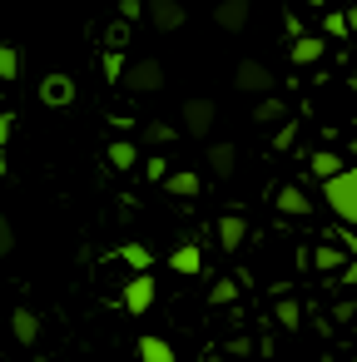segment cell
<instances>
[{
	"label": "cell",
	"mask_w": 357,
	"mask_h": 362,
	"mask_svg": "<svg viewBox=\"0 0 357 362\" xmlns=\"http://www.w3.org/2000/svg\"><path fill=\"white\" fill-rule=\"evenodd\" d=\"M322 199H327V209L342 223H357V164H347L337 179H327L322 184Z\"/></svg>",
	"instance_id": "6da1fadb"
},
{
	"label": "cell",
	"mask_w": 357,
	"mask_h": 362,
	"mask_svg": "<svg viewBox=\"0 0 357 362\" xmlns=\"http://www.w3.org/2000/svg\"><path fill=\"white\" fill-rule=\"evenodd\" d=\"M233 90H238V95H253V100H268V95H273V70L248 55V60L233 65Z\"/></svg>",
	"instance_id": "7a4b0ae2"
},
{
	"label": "cell",
	"mask_w": 357,
	"mask_h": 362,
	"mask_svg": "<svg viewBox=\"0 0 357 362\" xmlns=\"http://www.w3.org/2000/svg\"><path fill=\"white\" fill-rule=\"evenodd\" d=\"M179 115H184L179 129H184L189 139H209V134H213V119H218V105H213L209 95H199V100H184Z\"/></svg>",
	"instance_id": "3957f363"
},
{
	"label": "cell",
	"mask_w": 357,
	"mask_h": 362,
	"mask_svg": "<svg viewBox=\"0 0 357 362\" xmlns=\"http://www.w3.org/2000/svg\"><path fill=\"white\" fill-rule=\"evenodd\" d=\"M124 90H134V95H159V90H164V65H159V60H129Z\"/></svg>",
	"instance_id": "277c9868"
},
{
	"label": "cell",
	"mask_w": 357,
	"mask_h": 362,
	"mask_svg": "<svg viewBox=\"0 0 357 362\" xmlns=\"http://www.w3.org/2000/svg\"><path fill=\"white\" fill-rule=\"evenodd\" d=\"M248 16H253L248 0H218V6H213V25L228 30V35H238V30L248 25Z\"/></svg>",
	"instance_id": "5b68a950"
},
{
	"label": "cell",
	"mask_w": 357,
	"mask_h": 362,
	"mask_svg": "<svg viewBox=\"0 0 357 362\" xmlns=\"http://www.w3.org/2000/svg\"><path fill=\"white\" fill-rule=\"evenodd\" d=\"M40 100H45L50 110H70V105H75V80H70V75H45V80H40Z\"/></svg>",
	"instance_id": "8992f818"
},
{
	"label": "cell",
	"mask_w": 357,
	"mask_h": 362,
	"mask_svg": "<svg viewBox=\"0 0 357 362\" xmlns=\"http://www.w3.org/2000/svg\"><path fill=\"white\" fill-rule=\"evenodd\" d=\"M154 303V273H134L124 283V313H149Z\"/></svg>",
	"instance_id": "52a82bcc"
},
{
	"label": "cell",
	"mask_w": 357,
	"mask_h": 362,
	"mask_svg": "<svg viewBox=\"0 0 357 362\" xmlns=\"http://www.w3.org/2000/svg\"><path fill=\"white\" fill-rule=\"evenodd\" d=\"M149 21H154V30H164V35H174L189 16H184V6L179 0H149V11H144Z\"/></svg>",
	"instance_id": "ba28073f"
},
{
	"label": "cell",
	"mask_w": 357,
	"mask_h": 362,
	"mask_svg": "<svg viewBox=\"0 0 357 362\" xmlns=\"http://www.w3.org/2000/svg\"><path fill=\"white\" fill-rule=\"evenodd\" d=\"M273 204H278V214H288V218H308V214H312V199H308L298 184H283V189L273 194Z\"/></svg>",
	"instance_id": "9c48e42d"
},
{
	"label": "cell",
	"mask_w": 357,
	"mask_h": 362,
	"mask_svg": "<svg viewBox=\"0 0 357 362\" xmlns=\"http://www.w3.org/2000/svg\"><path fill=\"white\" fill-rule=\"evenodd\" d=\"M347 263H352V253L347 248H337V243H322V248H312V268L317 273H347Z\"/></svg>",
	"instance_id": "30bf717a"
},
{
	"label": "cell",
	"mask_w": 357,
	"mask_h": 362,
	"mask_svg": "<svg viewBox=\"0 0 357 362\" xmlns=\"http://www.w3.org/2000/svg\"><path fill=\"white\" fill-rule=\"evenodd\" d=\"M11 332H16L21 347H35V337H40V317H35L30 308H16V313H11Z\"/></svg>",
	"instance_id": "8fae6325"
},
{
	"label": "cell",
	"mask_w": 357,
	"mask_h": 362,
	"mask_svg": "<svg viewBox=\"0 0 357 362\" xmlns=\"http://www.w3.org/2000/svg\"><path fill=\"white\" fill-rule=\"evenodd\" d=\"M243 238H248V218H238V214H223V218H218V243L233 253V248H243Z\"/></svg>",
	"instance_id": "7c38bea8"
},
{
	"label": "cell",
	"mask_w": 357,
	"mask_h": 362,
	"mask_svg": "<svg viewBox=\"0 0 357 362\" xmlns=\"http://www.w3.org/2000/svg\"><path fill=\"white\" fill-rule=\"evenodd\" d=\"M209 169H213L218 179H233V169H238V149H233V144H209Z\"/></svg>",
	"instance_id": "4fadbf2b"
},
{
	"label": "cell",
	"mask_w": 357,
	"mask_h": 362,
	"mask_svg": "<svg viewBox=\"0 0 357 362\" xmlns=\"http://www.w3.org/2000/svg\"><path fill=\"white\" fill-rule=\"evenodd\" d=\"M134 347H139V362H179V357H174V347H169L164 337H154V332H144Z\"/></svg>",
	"instance_id": "5bb4252c"
},
{
	"label": "cell",
	"mask_w": 357,
	"mask_h": 362,
	"mask_svg": "<svg viewBox=\"0 0 357 362\" xmlns=\"http://www.w3.org/2000/svg\"><path fill=\"white\" fill-rule=\"evenodd\" d=\"M308 164H312V174L327 184V179H337L347 164H342V154H332V149H317V154H308Z\"/></svg>",
	"instance_id": "9a60e30c"
},
{
	"label": "cell",
	"mask_w": 357,
	"mask_h": 362,
	"mask_svg": "<svg viewBox=\"0 0 357 362\" xmlns=\"http://www.w3.org/2000/svg\"><path fill=\"white\" fill-rule=\"evenodd\" d=\"M169 268H174V273H204V253H199V243L174 248V253H169Z\"/></svg>",
	"instance_id": "2e32d148"
},
{
	"label": "cell",
	"mask_w": 357,
	"mask_h": 362,
	"mask_svg": "<svg viewBox=\"0 0 357 362\" xmlns=\"http://www.w3.org/2000/svg\"><path fill=\"white\" fill-rule=\"evenodd\" d=\"M288 55H293V65H317V60H322V40H317V35H298Z\"/></svg>",
	"instance_id": "e0dca14e"
},
{
	"label": "cell",
	"mask_w": 357,
	"mask_h": 362,
	"mask_svg": "<svg viewBox=\"0 0 357 362\" xmlns=\"http://www.w3.org/2000/svg\"><path fill=\"white\" fill-rule=\"evenodd\" d=\"M164 189H169L174 199H194V194H199V174H194V169H174V174L164 179Z\"/></svg>",
	"instance_id": "ac0fdd59"
},
{
	"label": "cell",
	"mask_w": 357,
	"mask_h": 362,
	"mask_svg": "<svg viewBox=\"0 0 357 362\" xmlns=\"http://www.w3.org/2000/svg\"><path fill=\"white\" fill-rule=\"evenodd\" d=\"M134 164H139V149H134L129 139L110 144V169H119V174H124V169H134Z\"/></svg>",
	"instance_id": "d6986e66"
},
{
	"label": "cell",
	"mask_w": 357,
	"mask_h": 362,
	"mask_svg": "<svg viewBox=\"0 0 357 362\" xmlns=\"http://www.w3.org/2000/svg\"><path fill=\"white\" fill-rule=\"evenodd\" d=\"M119 258H124L129 268H139V273H149V268H154V258H149V248H144V243H124V248H119Z\"/></svg>",
	"instance_id": "ffe728a7"
},
{
	"label": "cell",
	"mask_w": 357,
	"mask_h": 362,
	"mask_svg": "<svg viewBox=\"0 0 357 362\" xmlns=\"http://www.w3.org/2000/svg\"><path fill=\"white\" fill-rule=\"evenodd\" d=\"M209 303H213V308H228V303H238V283H233V278H218V283L209 288Z\"/></svg>",
	"instance_id": "44dd1931"
},
{
	"label": "cell",
	"mask_w": 357,
	"mask_h": 362,
	"mask_svg": "<svg viewBox=\"0 0 357 362\" xmlns=\"http://www.w3.org/2000/svg\"><path fill=\"white\" fill-rule=\"evenodd\" d=\"M100 70H105V80H110V85H115V80H119V85H124V70H129V60H124V55H119V50H110V55H105V60H100Z\"/></svg>",
	"instance_id": "7402d4cb"
},
{
	"label": "cell",
	"mask_w": 357,
	"mask_h": 362,
	"mask_svg": "<svg viewBox=\"0 0 357 362\" xmlns=\"http://www.w3.org/2000/svg\"><path fill=\"white\" fill-rule=\"evenodd\" d=\"M0 80H21V50L0 45Z\"/></svg>",
	"instance_id": "603a6c76"
},
{
	"label": "cell",
	"mask_w": 357,
	"mask_h": 362,
	"mask_svg": "<svg viewBox=\"0 0 357 362\" xmlns=\"http://www.w3.org/2000/svg\"><path fill=\"white\" fill-rule=\"evenodd\" d=\"M283 119V105L268 95V100H258V110H253V124H278Z\"/></svg>",
	"instance_id": "cb8c5ba5"
},
{
	"label": "cell",
	"mask_w": 357,
	"mask_h": 362,
	"mask_svg": "<svg viewBox=\"0 0 357 362\" xmlns=\"http://www.w3.org/2000/svg\"><path fill=\"white\" fill-rule=\"evenodd\" d=\"M179 134H184V129L159 124V119H149V124H144V139H149V144H169V139H179Z\"/></svg>",
	"instance_id": "d4e9b609"
},
{
	"label": "cell",
	"mask_w": 357,
	"mask_h": 362,
	"mask_svg": "<svg viewBox=\"0 0 357 362\" xmlns=\"http://www.w3.org/2000/svg\"><path fill=\"white\" fill-rule=\"evenodd\" d=\"M273 313H278V322H283V327H288V332H293V327H298V322H303V308H298V303H293V298H278V308H273Z\"/></svg>",
	"instance_id": "484cf974"
},
{
	"label": "cell",
	"mask_w": 357,
	"mask_h": 362,
	"mask_svg": "<svg viewBox=\"0 0 357 362\" xmlns=\"http://www.w3.org/2000/svg\"><path fill=\"white\" fill-rule=\"evenodd\" d=\"M337 243L352 253V263H347V273H342V283H357V233H337Z\"/></svg>",
	"instance_id": "4316f807"
},
{
	"label": "cell",
	"mask_w": 357,
	"mask_h": 362,
	"mask_svg": "<svg viewBox=\"0 0 357 362\" xmlns=\"http://www.w3.org/2000/svg\"><path fill=\"white\" fill-rule=\"evenodd\" d=\"M144 174H149V184H164V179H169L174 169L164 164V154H154V159H144Z\"/></svg>",
	"instance_id": "83f0119b"
},
{
	"label": "cell",
	"mask_w": 357,
	"mask_h": 362,
	"mask_svg": "<svg viewBox=\"0 0 357 362\" xmlns=\"http://www.w3.org/2000/svg\"><path fill=\"white\" fill-rule=\"evenodd\" d=\"M322 30H327V35H347L352 25H347V16H342V11H327V21H322Z\"/></svg>",
	"instance_id": "f1b7e54d"
},
{
	"label": "cell",
	"mask_w": 357,
	"mask_h": 362,
	"mask_svg": "<svg viewBox=\"0 0 357 362\" xmlns=\"http://www.w3.org/2000/svg\"><path fill=\"white\" fill-rule=\"evenodd\" d=\"M144 11H149V0H119V16L124 21H139Z\"/></svg>",
	"instance_id": "f546056e"
},
{
	"label": "cell",
	"mask_w": 357,
	"mask_h": 362,
	"mask_svg": "<svg viewBox=\"0 0 357 362\" xmlns=\"http://www.w3.org/2000/svg\"><path fill=\"white\" fill-rule=\"evenodd\" d=\"M228 352H233V357H253V352H258V342H253V337H233V342H228Z\"/></svg>",
	"instance_id": "4dcf8cb0"
},
{
	"label": "cell",
	"mask_w": 357,
	"mask_h": 362,
	"mask_svg": "<svg viewBox=\"0 0 357 362\" xmlns=\"http://www.w3.org/2000/svg\"><path fill=\"white\" fill-rule=\"evenodd\" d=\"M11 134H16V115H0V149L11 144Z\"/></svg>",
	"instance_id": "1f68e13d"
},
{
	"label": "cell",
	"mask_w": 357,
	"mask_h": 362,
	"mask_svg": "<svg viewBox=\"0 0 357 362\" xmlns=\"http://www.w3.org/2000/svg\"><path fill=\"white\" fill-rule=\"evenodd\" d=\"M6 253H11V228L0 223V258H6Z\"/></svg>",
	"instance_id": "d6a6232c"
},
{
	"label": "cell",
	"mask_w": 357,
	"mask_h": 362,
	"mask_svg": "<svg viewBox=\"0 0 357 362\" xmlns=\"http://www.w3.org/2000/svg\"><path fill=\"white\" fill-rule=\"evenodd\" d=\"M347 25H352V35H357V6H352V11H347Z\"/></svg>",
	"instance_id": "836d02e7"
},
{
	"label": "cell",
	"mask_w": 357,
	"mask_h": 362,
	"mask_svg": "<svg viewBox=\"0 0 357 362\" xmlns=\"http://www.w3.org/2000/svg\"><path fill=\"white\" fill-rule=\"evenodd\" d=\"M308 6H317V11H327V6H332V0H308Z\"/></svg>",
	"instance_id": "e575fe53"
},
{
	"label": "cell",
	"mask_w": 357,
	"mask_h": 362,
	"mask_svg": "<svg viewBox=\"0 0 357 362\" xmlns=\"http://www.w3.org/2000/svg\"><path fill=\"white\" fill-rule=\"evenodd\" d=\"M30 362H50V357H45V352H30Z\"/></svg>",
	"instance_id": "d590c367"
},
{
	"label": "cell",
	"mask_w": 357,
	"mask_h": 362,
	"mask_svg": "<svg viewBox=\"0 0 357 362\" xmlns=\"http://www.w3.org/2000/svg\"><path fill=\"white\" fill-rule=\"evenodd\" d=\"M204 362H223V357H218V352H213V357H204Z\"/></svg>",
	"instance_id": "8d00e7d4"
},
{
	"label": "cell",
	"mask_w": 357,
	"mask_h": 362,
	"mask_svg": "<svg viewBox=\"0 0 357 362\" xmlns=\"http://www.w3.org/2000/svg\"><path fill=\"white\" fill-rule=\"evenodd\" d=\"M0 174H6V159H0Z\"/></svg>",
	"instance_id": "74e56055"
},
{
	"label": "cell",
	"mask_w": 357,
	"mask_h": 362,
	"mask_svg": "<svg viewBox=\"0 0 357 362\" xmlns=\"http://www.w3.org/2000/svg\"><path fill=\"white\" fill-rule=\"evenodd\" d=\"M105 362H110V357H105Z\"/></svg>",
	"instance_id": "f35d334b"
}]
</instances>
